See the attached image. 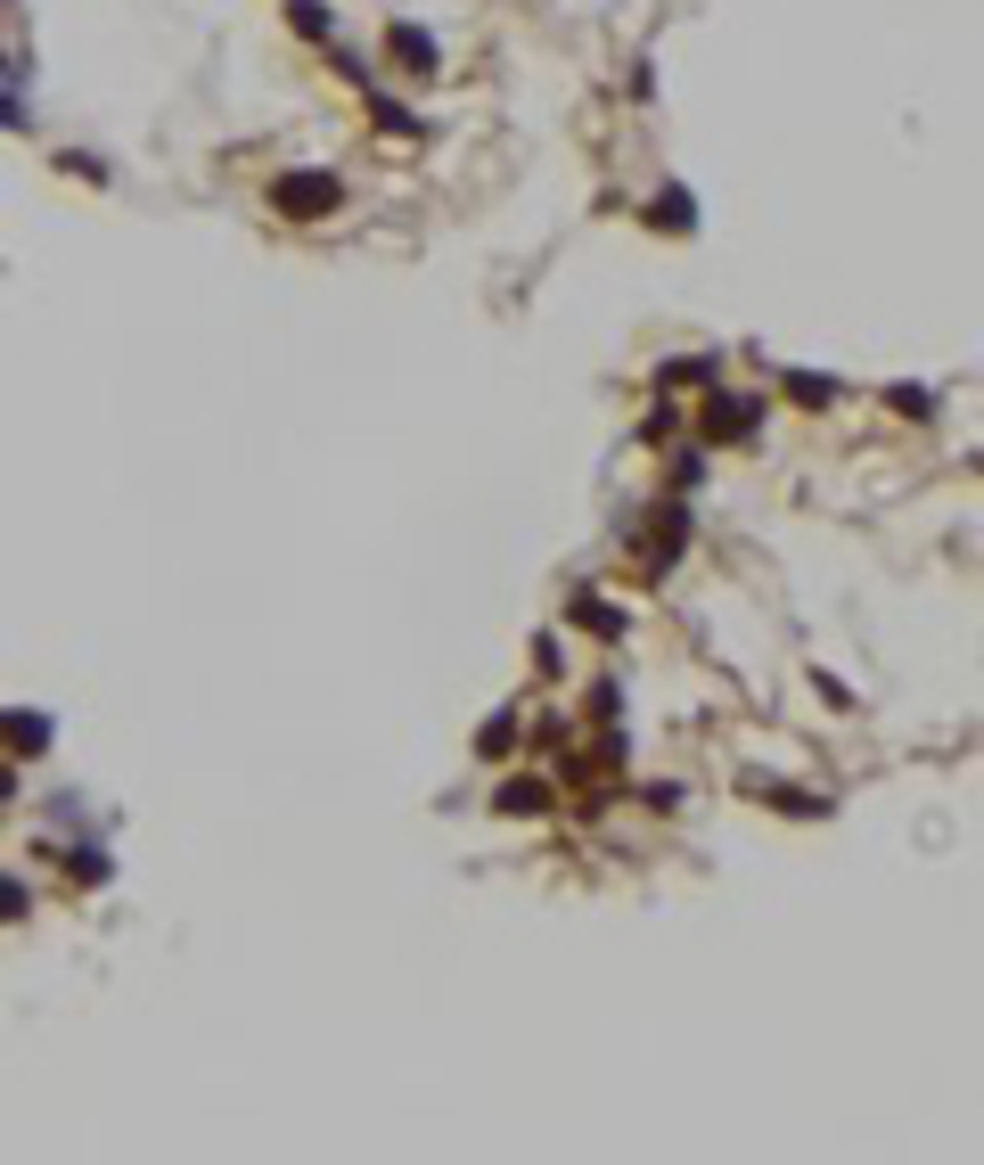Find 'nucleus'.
Instances as JSON below:
<instances>
[{
	"instance_id": "nucleus-10",
	"label": "nucleus",
	"mask_w": 984,
	"mask_h": 1165,
	"mask_svg": "<svg viewBox=\"0 0 984 1165\" xmlns=\"http://www.w3.org/2000/svg\"><path fill=\"white\" fill-rule=\"evenodd\" d=\"M287 17H296L304 33H328V9H321V0H296V9H287Z\"/></svg>"
},
{
	"instance_id": "nucleus-8",
	"label": "nucleus",
	"mask_w": 984,
	"mask_h": 1165,
	"mask_svg": "<svg viewBox=\"0 0 984 1165\" xmlns=\"http://www.w3.org/2000/svg\"><path fill=\"white\" fill-rule=\"evenodd\" d=\"M886 403H894V411H903V419H927V411H935V403H927V386H894V394H886Z\"/></svg>"
},
{
	"instance_id": "nucleus-3",
	"label": "nucleus",
	"mask_w": 984,
	"mask_h": 1165,
	"mask_svg": "<svg viewBox=\"0 0 984 1165\" xmlns=\"http://www.w3.org/2000/svg\"><path fill=\"white\" fill-rule=\"evenodd\" d=\"M788 394H795V403H804V411H821V403H836V378H812V369H788V378H780Z\"/></svg>"
},
{
	"instance_id": "nucleus-9",
	"label": "nucleus",
	"mask_w": 984,
	"mask_h": 1165,
	"mask_svg": "<svg viewBox=\"0 0 984 1165\" xmlns=\"http://www.w3.org/2000/svg\"><path fill=\"white\" fill-rule=\"evenodd\" d=\"M509 739H517V722H509V715H493V722H485V739H476V747H485V756H509Z\"/></svg>"
},
{
	"instance_id": "nucleus-2",
	"label": "nucleus",
	"mask_w": 984,
	"mask_h": 1165,
	"mask_svg": "<svg viewBox=\"0 0 984 1165\" xmlns=\"http://www.w3.org/2000/svg\"><path fill=\"white\" fill-rule=\"evenodd\" d=\"M747 427H755V411H747L739 394H714V403H706V435H714V444H730V435H747Z\"/></svg>"
},
{
	"instance_id": "nucleus-4",
	"label": "nucleus",
	"mask_w": 984,
	"mask_h": 1165,
	"mask_svg": "<svg viewBox=\"0 0 984 1165\" xmlns=\"http://www.w3.org/2000/svg\"><path fill=\"white\" fill-rule=\"evenodd\" d=\"M394 58H403V67H418V74H427V67H435V41H427V33H418V26H394Z\"/></svg>"
},
{
	"instance_id": "nucleus-5",
	"label": "nucleus",
	"mask_w": 984,
	"mask_h": 1165,
	"mask_svg": "<svg viewBox=\"0 0 984 1165\" xmlns=\"http://www.w3.org/2000/svg\"><path fill=\"white\" fill-rule=\"evenodd\" d=\"M541 804H550L541 780H509V788H500V813H541Z\"/></svg>"
},
{
	"instance_id": "nucleus-1",
	"label": "nucleus",
	"mask_w": 984,
	"mask_h": 1165,
	"mask_svg": "<svg viewBox=\"0 0 984 1165\" xmlns=\"http://www.w3.org/2000/svg\"><path fill=\"white\" fill-rule=\"evenodd\" d=\"M337 173H287L280 181V190H271V205H280V214H296V222H321V214H337Z\"/></svg>"
},
{
	"instance_id": "nucleus-6",
	"label": "nucleus",
	"mask_w": 984,
	"mask_h": 1165,
	"mask_svg": "<svg viewBox=\"0 0 984 1165\" xmlns=\"http://www.w3.org/2000/svg\"><path fill=\"white\" fill-rule=\"evenodd\" d=\"M689 222H698V214H689V197L665 190V197H657V231H689Z\"/></svg>"
},
{
	"instance_id": "nucleus-7",
	"label": "nucleus",
	"mask_w": 984,
	"mask_h": 1165,
	"mask_svg": "<svg viewBox=\"0 0 984 1165\" xmlns=\"http://www.w3.org/2000/svg\"><path fill=\"white\" fill-rule=\"evenodd\" d=\"M575 616H582V624H591V632H599V640H623V616H616V608H591V599H582V608H575Z\"/></svg>"
}]
</instances>
